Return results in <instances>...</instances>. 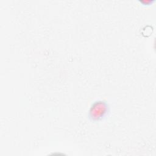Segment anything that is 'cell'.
Instances as JSON below:
<instances>
[{
  "instance_id": "obj_1",
  "label": "cell",
  "mask_w": 156,
  "mask_h": 156,
  "mask_svg": "<svg viewBox=\"0 0 156 156\" xmlns=\"http://www.w3.org/2000/svg\"><path fill=\"white\" fill-rule=\"evenodd\" d=\"M110 110V105L107 101L97 99L91 103L88 110V119L93 123L102 122L108 117Z\"/></svg>"
},
{
  "instance_id": "obj_2",
  "label": "cell",
  "mask_w": 156,
  "mask_h": 156,
  "mask_svg": "<svg viewBox=\"0 0 156 156\" xmlns=\"http://www.w3.org/2000/svg\"><path fill=\"white\" fill-rule=\"evenodd\" d=\"M138 2L143 6H150L155 2V0H138Z\"/></svg>"
}]
</instances>
